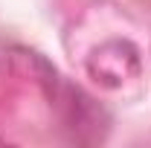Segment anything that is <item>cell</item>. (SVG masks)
<instances>
[{
	"label": "cell",
	"mask_w": 151,
	"mask_h": 148,
	"mask_svg": "<svg viewBox=\"0 0 151 148\" xmlns=\"http://www.w3.org/2000/svg\"><path fill=\"white\" fill-rule=\"evenodd\" d=\"M61 96H55V102L61 105V116H64V125L73 131L76 139L81 142H93V139H102L99 128L105 125V113L93 105V99L87 93H81L73 84H61Z\"/></svg>",
	"instance_id": "obj_2"
},
{
	"label": "cell",
	"mask_w": 151,
	"mask_h": 148,
	"mask_svg": "<svg viewBox=\"0 0 151 148\" xmlns=\"http://www.w3.org/2000/svg\"><path fill=\"white\" fill-rule=\"evenodd\" d=\"M139 50L125 38H113L99 44L93 52L87 55V73L93 81H99L102 87H122L131 78L139 75Z\"/></svg>",
	"instance_id": "obj_1"
}]
</instances>
